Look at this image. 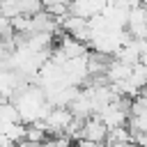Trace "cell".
I'll return each instance as SVG.
<instances>
[{
	"instance_id": "1",
	"label": "cell",
	"mask_w": 147,
	"mask_h": 147,
	"mask_svg": "<svg viewBox=\"0 0 147 147\" xmlns=\"http://www.w3.org/2000/svg\"><path fill=\"white\" fill-rule=\"evenodd\" d=\"M11 101L16 103L23 124H32V122H37V119H44L46 113H48L51 106H53V103L46 99V92H44L39 85H28V87H23L21 92H16V94L11 96Z\"/></svg>"
},
{
	"instance_id": "5",
	"label": "cell",
	"mask_w": 147,
	"mask_h": 147,
	"mask_svg": "<svg viewBox=\"0 0 147 147\" xmlns=\"http://www.w3.org/2000/svg\"><path fill=\"white\" fill-rule=\"evenodd\" d=\"M14 122H21V115H18L16 103L11 99H0V126L14 124Z\"/></svg>"
},
{
	"instance_id": "2",
	"label": "cell",
	"mask_w": 147,
	"mask_h": 147,
	"mask_svg": "<svg viewBox=\"0 0 147 147\" xmlns=\"http://www.w3.org/2000/svg\"><path fill=\"white\" fill-rule=\"evenodd\" d=\"M71 119H74V113L69 110V106H51V110L44 117V124L48 133H64Z\"/></svg>"
},
{
	"instance_id": "6",
	"label": "cell",
	"mask_w": 147,
	"mask_h": 147,
	"mask_svg": "<svg viewBox=\"0 0 147 147\" xmlns=\"http://www.w3.org/2000/svg\"><path fill=\"white\" fill-rule=\"evenodd\" d=\"M106 142L108 145H129V142H133V136H131L126 124L124 126H113V129H108Z\"/></svg>"
},
{
	"instance_id": "8",
	"label": "cell",
	"mask_w": 147,
	"mask_h": 147,
	"mask_svg": "<svg viewBox=\"0 0 147 147\" xmlns=\"http://www.w3.org/2000/svg\"><path fill=\"white\" fill-rule=\"evenodd\" d=\"M57 2H62V5H69L71 0H41V5H44V7H48V5H57Z\"/></svg>"
},
{
	"instance_id": "7",
	"label": "cell",
	"mask_w": 147,
	"mask_h": 147,
	"mask_svg": "<svg viewBox=\"0 0 147 147\" xmlns=\"http://www.w3.org/2000/svg\"><path fill=\"white\" fill-rule=\"evenodd\" d=\"M142 64H147V39H140V60Z\"/></svg>"
},
{
	"instance_id": "3",
	"label": "cell",
	"mask_w": 147,
	"mask_h": 147,
	"mask_svg": "<svg viewBox=\"0 0 147 147\" xmlns=\"http://www.w3.org/2000/svg\"><path fill=\"white\" fill-rule=\"evenodd\" d=\"M126 32L136 39H147V9L138 2L129 9L126 18Z\"/></svg>"
},
{
	"instance_id": "4",
	"label": "cell",
	"mask_w": 147,
	"mask_h": 147,
	"mask_svg": "<svg viewBox=\"0 0 147 147\" xmlns=\"http://www.w3.org/2000/svg\"><path fill=\"white\" fill-rule=\"evenodd\" d=\"M69 11L83 18H92L94 14H101V7L94 5L92 0H71L69 2Z\"/></svg>"
}]
</instances>
